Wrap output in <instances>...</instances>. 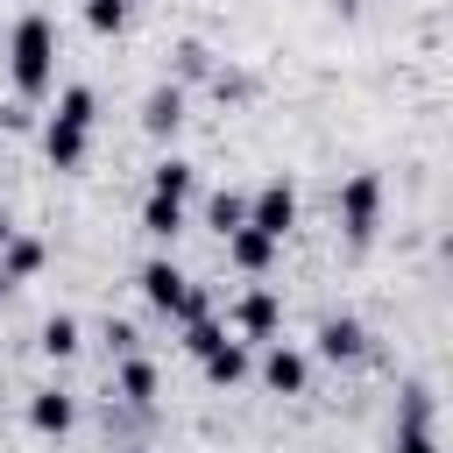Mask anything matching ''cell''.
I'll list each match as a JSON object with an SVG mask.
<instances>
[{
    "instance_id": "6da1fadb",
    "label": "cell",
    "mask_w": 453,
    "mask_h": 453,
    "mask_svg": "<svg viewBox=\"0 0 453 453\" xmlns=\"http://www.w3.org/2000/svg\"><path fill=\"white\" fill-rule=\"evenodd\" d=\"M7 85H14V99H42V92H57V21L42 14V7H28L14 28H7Z\"/></svg>"
},
{
    "instance_id": "7a4b0ae2",
    "label": "cell",
    "mask_w": 453,
    "mask_h": 453,
    "mask_svg": "<svg viewBox=\"0 0 453 453\" xmlns=\"http://www.w3.org/2000/svg\"><path fill=\"white\" fill-rule=\"evenodd\" d=\"M92 127H99V92L92 85H64L50 120H42V163L50 170H78L92 156Z\"/></svg>"
},
{
    "instance_id": "3957f363",
    "label": "cell",
    "mask_w": 453,
    "mask_h": 453,
    "mask_svg": "<svg viewBox=\"0 0 453 453\" xmlns=\"http://www.w3.org/2000/svg\"><path fill=\"white\" fill-rule=\"evenodd\" d=\"M134 290H142V304H149L156 319H177V326H184V319H198V311H212V297H205V290H198L170 255H149V262L134 269Z\"/></svg>"
},
{
    "instance_id": "277c9868",
    "label": "cell",
    "mask_w": 453,
    "mask_h": 453,
    "mask_svg": "<svg viewBox=\"0 0 453 453\" xmlns=\"http://www.w3.org/2000/svg\"><path fill=\"white\" fill-rule=\"evenodd\" d=\"M333 226L347 248H368L382 234V177L375 170H354L340 191H333Z\"/></svg>"
},
{
    "instance_id": "5b68a950",
    "label": "cell",
    "mask_w": 453,
    "mask_h": 453,
    "mask_svg": "<svg viewBox=\"0 0 453 453\" xmlns=\"http://www.w3.org/2000/svg\"><path fill=\"white\" fill-rule=\"evenodd\" d=\"M226 333H234L241 347H262V340H276V333H283V297H276V290L255 276V283L234 297V311H226Z\"/></svg>"
},
{
    "instance_id": "8992f818",
    "label": "cell",
    "mask_w": 453,
    "mask_h": 453,
    "mask_svg": "<svg viewBox=\"0 0 453 453\" xmlns=\"http://www.w3.org/2000/svg\"><path fill=\"white\" fill-rule=\"evenodd\" d=\"M439 396L432 382H411L403 403H396V432H389V453H439V425H432Z\"/></svg>"
},
{
    "instance_id": "52a82bcc",
    "label": "cell",
    "mask_w": 453,
    "mask_h": 453,
    "mask_svg": "<svg viewBox=\"0 0 453 453\" xmlns=\"http://www.w3.org/2000/svg\"><path fill=\"white\" fill-rule=\"evenodd\" d=\"M248 226L255 234H269V241H283L290 226H297V184L276 170V177H262L255 191H248Z\"/></svg>"
},
{
    "instance_id": "ba28073f",
    "label": "cell",
    "mask_w": 453,
    "mask_h": 453,
    "mask_svg": "<svg viewBox=\"0 0 453 453\" xmlns=\"http://www.w3.org/2000/svg\"><path fill=\"white\" fill-rule=\"evenodd\" d=\"M311 354L333 361V368H354V361H368V326L354 311H326L319 333H311Z\"/></svg>"
},
{
    "instance_id": "9c48e42d",
    "label": "cell",
    "mask_w": 453,
    "mask_h": 453,
    "mask_svg": "<svg viewBox=\"0 0 453 453\" xmlns=\"http://www.w3.org/2000/svg\"><path fill=\"white\" fill-rule=\"evenodd\" d=\"M255 375H262L269 396H304V389H311V354H304V347H283V340H262Z\"/></svg>"
},
{
    "instance_id": "30bf717a",
    "label": "cell",
    "mask_w": 453,
    "mask_h": 453,
    "mask_svg": "<svg viewBox=\"0 0 453 453\" xmlns=\"http://www.w3.org/2000/svg\"><path fill=\"white\" fill-rule=\"evenodd\" d=\"M21 418H28V432H35V439H71V432H78V396H71V389H57V382H42V389H28Z\"/></svg>"
},
{
    "instance_id": "8fae6325",
    "label": "cell",
    "mask_w": 453,
    "mask_h": 453,
    "mask_svg": "<svg viewBox=\"0 0 453 453\" xmlns=\"http://www.w3.org/2000/svg\"><path fill=\"white\" fill-rule=\"evenodd\" d=\"M184 106H191V92H184L177 78L149 85V99H142V134H149V142H177V134H184Z\"/></svg>"
},
{
    "instance_id": "7c38bea8",
    "label": "cell",
    "mask_w": 453,
    "mask_h": 453,
    "mask_svg": "<svg viewBox=\"0 0 453 453\" xmlns=\"http://www.w3.org/2000/svg\"><path fill=\"white\" fill-rule=\"evenodd\" d=\"M156 389H163V375H156L149 354H120V361H113V396H120L127 411H156Z\"/></svg>"
},
{
    "instance_id": "4fadbf2b",
    "label": "cell",
    "mask_w": 453,
    "mask_h": 453,
    "mask_svg": "<svg viewBox=\"0 0 453 453\" xmlns=\"http://www.w3.org/2000/svg\"><path fill=\"white\" fill-rule=\"evenodd\" d=\"M42 262H50V248H42L35 234H21V226H14V234L0 241V283H7V290H14V283H35V276H42Z\"/></svg>"
},
{
    "instance_id": "5bb4252c",
    "label": "cell",
    "mask_w": 453,
    "mask_h": 453,
    "mask_svg": "<svg viewBox=\"0 0 453 453\" xmlns=\"http://www.w3.org/2000/svg\"><path fill=\"white\" fill-rule=\"evenodd\" d=\"M276 248H283V241H269V234H255V226H234V234H226V269L269 276V269H276Z\"/></svg>"
},
{
    "instance_id": "9a60e30c",
    "label": "cell",
    "mask_w": 453,
    "mask_h": 453,
    "mask_svg": "<svg viewBox=\"0 0 453 453\" xmlns=\"http://www.w3.org/2000/svg\"><path fill=\"white\" fill-rule=\"evenodd\" d=\"M134 226L156 241V248H170L191 219H184V198H156V191H142V212H134Z\"/></svg>"
},
{
    "instance_id": "2e32d148",
    "label": "cell",
    "mask_w": 453,
    "mask_h": 453,
    "mask_svg": "<svg viewBox=\"0 0 453 453\" xmlns=\"http://www.w3.org/2000/svg\"><path fill=\"white\" fill-rule=\"evenodd\" d=\"M248 368H255V361H248V347H241L234 333H226V340H219V347H212V354L198 361L205 389H234V382H248Z\"/></svg>"
},
{
    "instance_id": "e0dca14e",
    "label": "cell",
    "mask_w": 453,
    "mask_h": 453,
    "mask_svg": "<svg viewBox=\"0 0 453 453\" xmlns=\"http://www.w3.org/2000/svg\"><path fill=\"white\" fill-rule=\"evenodd\" d=\"M35 347H42L50 361H71V354L85 347V326H78L71 311H50V319H42V333H35Z\"/></svg>"
},
{
    "instance_id": "ac0fdd59",
    "label": "cell",
    "mask_w": 453,
    "mask_h": 453,
    "mask_svg": "<svg viewBox=\"0 0 453 453\" xmlns=\"http://www.w3.org/2000/svg\"><path fill=\"white\" fill-rule=\"evenodd\" d=\"M191 184H198V170H191L184 156H156V163H149V191H156V198H191Z\"/></svg>"
},
{
    "instance_id": "d6986e66",
    "label": "cell",
    "mask_w": 453,
    "mask_h": 453,
    "mask_svg": "<svg viewBox=\"0 0 453 453\" xmlns=\"http://www.w3.org/2000/svg\"><path fill=\"white\" fill-rule=\"evenodd\" d=\"M205 226H212L219 241H226L234 226H248V191H212V198H205Z\"/></svg>"
},
{
    "instance_id": "ffe728a7",
    "label": "cell",
    "mask_w": 453,
    "mask_h": 453,
    "mask_svg": "<svg viewBox=\"0 0 453 453\" xmlns=\"http://www.w3.org/2000/svg\"><path fill=\"white\" fill-rule=\"evenodd\" d=\"M134 21V0H85V28L92 35H127Z\"/></svg>"
},
{
    "instance_id": "44dd1931",
    "label": "cell",
    "mask_w": 453,
    "mask_h": 453,
    "mask_svg": "<svg viewBox=\"0 0 453 453\" xmlns=\"http://www.w3.org/2000/svg\"><path fill=\"white\" fill-rule=\"evenodd\" d=\"M219 340H226V326H219L212 311H198V319H184V354H191V361H205V354H212Z\"/></svg>"
},
{
    "instance_id": "7402d4cb",
    "label": "cell",
    "mask_w": 453,
    "mask_h": 453,
    "mask_svg": "<svg viewBox=\"0 0 453 453\" xmlns=\"http://www.w3.org/2000/svg\"><path fill=\"white\" fill-rule=\"evenodd\" d=\"M219 64H212V50L191 35V42H177V85H198V78H212Z\"/></svg>"
},
{
    "instance_id": "603a6c76",
    "label": "cell",
    "mask_w": 453,
    "mask_h": 453,
    "mask_svg": "<svg viewBox=\"0 0 453 453\" xmlns=\"http://www.w3.org/2000/svg\"><path fill=\"white\" fill-rule=\"evenodd\" d=\"M106 347H113V361H120V354H142V333H134L127 319H113V326H106Z\"/></svg>"
},
{
    "instance_id": "cb8c5ba5",
    "label": "cell",
    "mask_w": 453,
    "mask_h": 453,
    "mask_svg": "<svg viewBox=\"0 0 453 453\" xmlns=\"http://www.w3.org/2000/svg\"><path fill=\"white\" fill-rule=\"evenodd\" d=\"M7 234H14V219H7V212H0V241H7Z\"/></svg>"
},
{
    "instance_id": "d4e9b609",
    "label": "cell",
    "mask_w": 453,
    "mask_h": 453,
    "mask_svg": "<svg viewBox=\"0 0 453 453\" xmlns=\"http://www.w3.org/2000/svg\"><path fill=\"white\" fill-rule=\"evenodd\" d=\"M120 453H149V446H120Z\"/></svg>"
},
{
    "instance_id": "484cf974",
    "label": "cell",
    "mask_w": 453,
    "mask_h": 453,
    "mask_svg": "<svg viewBox=\"0 0 453 453\" xmlns=\"http://www.w3.org/2000/svg\"><path fill=\"white\" fill-rule=\"evenodd\" d=\"M0 297H7V283H0Z\"/></svg>"
}]
</instances>
